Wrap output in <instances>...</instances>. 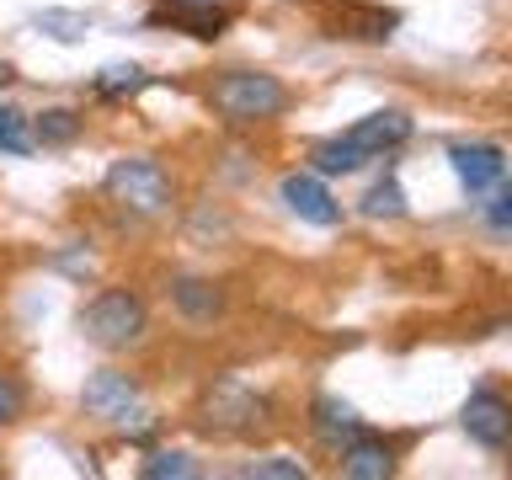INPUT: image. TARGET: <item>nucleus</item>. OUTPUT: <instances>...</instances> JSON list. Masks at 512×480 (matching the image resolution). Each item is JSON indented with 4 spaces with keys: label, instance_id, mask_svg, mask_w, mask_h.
<instances>
[{
    "label": "nucleus",
    "instance_id": "f257e3e1",
    "mask_svg": "<svg viewBox=\"0 0 512 480\" xmlns=\"http://www.w3.org/2000/svg\"><path fill=\"white\" fill-rule=\"evenodd\" d=\"M208 112L230 128H256L288 112V86L272 70H224L208 80Z\"/></svg>",
    "mask_w": 512,
    "mask_h": 480
},
{
    "label": "nucleus",
    "instance_id": "f03ea898",
    "mask_svg": "<svg viewBox=\"0 0 512 480\" xmlns=\"http://www.w3.org/2000/svg\"><path fill=\"white\" fill-rule=\"evenodd\" d=\"M75 320H80V336L102 352H128L150 331V310H144V299L134 288H102V294H91L80 304Z\"/></svg>",
    "mask_w": 512,
    "mask_h": 480
},
{
    "label": "nucleus",
    "instance_id": "7ed1b4c3",
    "mask_svg": "<svg viewBox=\"0 0 512 480\" xmlns=\"http://www.w3.org/2000/svg\"><path fill=\"white\" fill-rule=\"evenodd\" d=\"M102 192L123 208V214H134V219H160L171 208V198H176L171 171L160 166V160H150V155L112 160L107 176H102Z\"/></svg>",
    "mask_w": 512,
    "mask_h": 480
},
{
    "label": "nucleus",
    "instance_id": "20e7f679",
    "mask_svg": "<svg viewBox=\"0 0 512 480\" xmlns=\"http://www.w3.org/2000/svg\"><path fill=\"white\" fill-rule=\"evenodd\" d=\"M80 406L86 416L107 427H123V432H150V411L139 406V379L134 374H118V368H96L86 379V390H80Z\"/></svg>",
    "mask_w": 512,
    "mask_h": 480
},
{
    "label": "nucleus",
    "instance_id": "39448f33",
    "mask_svg": "<svg viewBox=\"0 0 512 480\" xmlns=\"http://www.w3.org/2000/svg\"><path fill=\"white\" fill-rule=\"evenodd\" d=\"M267 422V400L246 390L240 379H219L208 384L203 406H198V427L203 432H219V438H246V432H256Z\"/></svg>",
    "mask_w": 512,
    "mask_h": 480
},
{
    "label": "nucleus",
    "instance_id": "423d86ee",
    "mask_svg": "<svg viewBox=\"0 0 512 480\" xmlns=\"http://www.w3.org/2000/svg\"><path fill=\"white\" fill-rule=\"evenodd\" d=\"M326 38H363V43H384L395 32V11L363 6V0H310Z\"/></svg>",
    "mask_w": 512,
    "mask_h": 480
},
{
    "label": "nucleus",
    "instance_id": "0eeeda50",
    "mask_svg": "<svg viewBox=\"0 0 512 480\" xmlns=\"http://www.w3.org/2000/svg\"><path fill=\"white\" fill-rule=\"evenodd\" d=\"M278 192H283L288 214H299L304 224H320V230H331V224H342V203L331 198V187L320 182L315 171H288Z\"/></svg>",
    "mask_w": 512,
    "mask_h": 480
},
{
    "label": "nucleus",
    "instance_id": "6e6552de",
    "mask_svg": "<svg viewBox=\"0 0 512 480\" xmlns=\"http://www.w3.org/2000/svg\"><path fill=\"white\" fill-rule=\"evenodd\" d=\"M459 422L480 448H507L512 443V400L496 395V390H475L470 400H464Z\"/></svg>",
    "mask_w": 512,
    "mask_h": 480
},
{
    "label": "nucleus",
    "instance_id": "1a4fd4ad",
    "mask_svg": "<svg viewBox=\"0 0 512 480\" xmlns=\"http://www.w3.org/2000/svg\"><path fill=\"white\" fill-rule=\"evenodd\" d=\"M342 139L358 144L368 160H379V155H390V150H400V144L411 139V118H406L400 107H384V112H368V118H358Z\"/></svg>",
    "mask_w": 512,
    "mask_h": 480
},
{
    "label": "nucleus",
    "instance_id": "9d476101",
    "mask_svg": "<svg viewBox=\"0 0 512 480\" xmlns=\"http://www.w3.org/2000/svg\"><path fill=\"white\" fill-rule=\"evenodd\" d=\"M448 160H454V176L470 192H486L502 182V171H507V155L496 150V144H454L448 150Z\"/></svg>",
    "mask_w": 512,
    "mask_h": 480
},
{
    "label": "nucleus",
    "instance_id": "9b49d317",
    "mask_svg": "<svg viewBox=\"0 0 512 480\" xmlns=\"http://www.w3.org/2000/svg\"><path fill=\"white\" fill-rule=\"evenodd\" d=\"M310 427H315V438L326 448H347L352 438H363V416L352 411L347 400H336V395H320L310 406Z\"/></svg>",
    "mask_w": 512,
    "mask_h": 480
},
{
    "label": "nucleus",
    "instance_id": "f8f14e48",
    "mask_svg": "<svg viewBox=\"0 0 512 480\" xmlns=\"http://www.w3.org/2000/svg\"><path fill=\"white\" fill-rule=\"evenodd\" d=\"M171 304L182 310L187 320H198V326H208V320L224 315V288L214 278H171Z\"/></svg>",
    "mask_w": 512,
    "mask_h": 480
},
{
    "label": "nucleus",
    "instance_id": "ddd939ff",
    "mask_svg": "<svg viewBox=\"0 0 512 480\" xmlns=\"http://www.w3.org/2000/svg\"><path fill=\"white\" fill-rule=\"evenodd\" d=\"M342 475L347 480H390L395 475V454H390V443H379V438H352L342 448Z\"/></svg>",
    "mask_w": 512,
    "mask_h": 480
},
{
    "label": "nucleus",
    "instance_id": "4468645a",
    "mask_svg": "<svg viewBox=\"0 0 512 480\" xmlns=\"http://www.w3.org/2000/svg\"><path fill=\"white\" fill-rule=\"evenodd\" d=\"M363 160H368V155L358 150V144H347L342 134H336V139H320L315 150H310V171H315V176H352Z\"/></svg>",
    "mask_w": 512,
    "mask_h": 480
},
{
    "label": "nucleus",
    "instance_id": "2eb2a0df",
    "mask_svg": "<svg viewBox=\"0 0 512 480\" xmlns=\"http://www.w3.org/2000/svg\"><path fill=\"white\" fill-rule=\"evenodd\" d=\"M96 96H107V102H118V96H139L144 86H150V75L139 70V64H107L102 75L91 80Z\"/></svg>",
    "mask_w": 512,
    "mask_h": 480
},
{
    "label": "nucleus",
    "instance_id": "dca6fc26",
    "mask_svg": "<svg viewBox=\"0 0 512 480\" xmlns=\"http://www.w3.org/2000/svg\"><path fill=\"white\" fill-rule=\"evenodd\" d=\"M363 214L368 219H400V214H406V187H400L395 176L374 182V187L363 192Z\"/></svg>",
    "mask_w": 512,
    "mask_h": 480
},
{
    "label": "nucleus",
    "instance_id": "f3484780",
    "mask_svg": "<svg viewBox=\"0 0 512 480\" xmlns=\"http://www.w3.org/2000/svg\"><path fill=\"white\" fill-rule=\"evenodd\" d=\"M80 123L70 107H48V112H38V144H70V139H80Z\"/></svg>",
    "mask_w": 512,
    "mask_h": 480
},
{
    "label": "nucleus",
    "instance_id": "a211bd4d",
    "mask_svg": "<svg viewBox=\"0 0 512 480\" xmlns=\"http://www.w3.org/2000/svg\"><path fill=\"white\" fill-rule=\"evenodd\" d=\"M192 470H198V464H192L187 454H176V448H155V454L139 464V475H144V480H166V475H171V480H182V475H192Z\"/></svg>",
    "mask_w": 512,
    "mask_h": 480
},
{
    "label": "nucleus",
    "instance_id": "6ab92c4d",
    "mask_svg": "<svg viewBox=\"0 0 512 480\" xmlns=\"http://www.w3.org/2000/svg\"><path fill=\"white\" fill-rule=\"evenodd\" d=\"M0 150H6V155H27V150H32V139H27V112L0 107Z\"/></svg>",
    "mask_w": 512,
    "mask_h": 480
},
{
    "label": "nucleus",
    "instance_id": "aec40b11",
    "mask_svg": "<svg viewBox=\"0 0 512 480\" xmlns=\"http://www.w3.org/2000/svg\"><path fill=\"white\" fill-rule=\"evenodd\" d=\"M240 475H251V480H304L310 470H304L299 459H283V454H278V459H256V464H246Z\"/></svg>",
    "mask_w": 512,
    "mask_h": 480
},
{
    "label": "nucleus",
    "instance_id": "412c9836",
    "mask_svg": "<svg viewBox=\"0 0 512 480\" xmlns=\"http://www.w3.org/2000/svg\"><path fill=\"white\" fill-rule=\"evenodd\" d=\"M22 411H27V390H22V379L0 374V427L22 422Z\"/></svg>",
    "mask_w": 512,
    "mask_h": 480
},
{
    "label": "nucleus",
    "instance_id": "4be33fe9",
    "mask_svg": "<svg viewBox=\"0 0 512 480\" xmlns=\"http://www.w3.org/2000/svg\"><path fill=\"white\" fill-rule=\"evenodd\" d=\"M38 27H48V32H54V38H64V43H75L91 22H86V16H70V11H43Z\"/></svg>",
    "mask_w": 512,
    "mask_h": 480
},
{
    "label": "nucleus",
    "instance_id": "5701e85b",
    "mask_svg": "<svg viewBox=\"0 0 512 480\" xmlns=\"http://www.w3.org/2000/svg\"><path fill=\"white\" fill-rule=\"evenodd\" d=\"M486 224H491V230H512V187L496 192V198L486 203Z\"/></svg>",
    "mask_w": 512,
    "mask_h": 480
},
{
    "label": "nucleus",
    "instance_id": "b1692460",
    "mask_svg": "<svg viewBox=\"0 0 512 480\" xmlns=\"http://www.w3.org/2000/svg\"><path fill=\"white\" fill-rule=\"evenodd\" d=\"M6 80H11V64H0V86H6Z\"/></svg>",
    "mask_w": 512,
    "mask_h": 480
}]
</instances>
